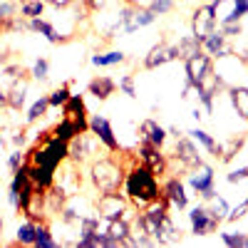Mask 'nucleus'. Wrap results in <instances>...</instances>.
I'll use <instances>...</instances> for the list:
<instances>
[{
	"mask_svg": "<svg viewBox=\"0 0 248 248\" xmlns=\"http://www.w3.org/2000/svg\"><path fill=\"white\" fill-rule=\"evenodd\" d=\"M174 60H179V50H176V45L156 43V45L147 52V57H144V67H147V70H156V67L167 65V62H174Z\"/></svg>",
	"mask_w": 248,
	"mask_h": 248,
	"instance_id": "obj_12",
	"label": "nucleus"
},
{
	"mask_svg": "<svg viewBox=\"0 0 248 248\" xmlns=\"http://www.w3.org/2000/svg\"><path fill=\"white\" fill-rule=\"evenodd\" d=\"M30 75H32V79H37V82H47V77H50V60H45V57L35 60Z\"/></svg>",
	"mask_w": 248,
	"mask_h": 248,
	"instance_id": "obj_35",
	"label": "nucleus"
},
{
	"mask_svg": "<svg viewBox=\"0 0 248 248\" xmlns=\"http://www.w3.org/2000/svg\"><path fill=\"white\" fill-rule=\"evenodd\" d=\"M0 107H8V90L0 87Z\"/></svg>",
	"mask_w": 248,
	"mask_h": 248,
	"instance_id": "obj_48",
	"label": "nucleus"
},
{
	"mask_svg": "<svg viewBox=\"0 0 248 248\" xmlns=\"http://www.w3.org/2000/svg\"><path fill=\"white\" fill-rule=\"evenodd\" d=\"M124 189H127V196L139 206V209H147L152 201H156L161 196L156 176L144 167V164L132 167V171L127 174V179H124Z\"/></svg>",
	"mask_w": 248,
	"mask_h": 248,
	"instance_id": "obj_1",
	"label": "nucleus"
},
{
	"mask_svg": "<svg viewBox=\"0 0 248 248\" xmlns=\"http://www.w3.org/2000/svg\"><path fill=\"white\" fill-rule=\"evenodd\" d=\"M25 99H28V79L23 75V77H15L13 85L8 87V109L20 112L25 107Z\"/></svg>",
	"mask_w": 248,
	"mask_h": 248,
	"instance_id": "obj_14",
	"label": "nucleus"
},
{
	"mask_svg": "<svg viewBox=\"0 0 248 248\" xmlns=\"http://www.w3.org/2000/svg\"><path fill=\"white\" fill-rule=\"evenodd\" d=\"M174 159L181 164L184 169H196L199 164H203V159L199 156V149H196L194 139H189V137H176Z\"/></svg>",
	"mask_w": 248,
	"mask_h": 248,
	"instance_id": "obj_10",
	"label": "nucleus"
},
{
	"mask_svg": "<svg viewBox=\"0 0 248 248\" xmlns=\"http://www.w3.org/2000/svg\"><path fill=\"white\" fill-rule=\"evenodd\" d=\"M189 134H191V139H194V141H199L201 147H206V152H211V154L216 156V152H218V141H216L211 134H206L203 129H191Z\"/></svg>",
	"mask_w": 248,
	"mask_h": 248,
	"instance_id": "obj_32",
	"label": "nucleus"
},
{
	"mask_svg": "<svg viewBox=\"0 0 248 248\" xmlns=\"http://www.w3.org/2000/svg\"><path fill=\"white\" fill-rule=\"evenodd\" d=\"M184 67H186V82H189L191 87H196L214 72V57L206 55V52H199L189 60H184Z\"/></svg>",
	"mask_w": 248,
	"mask_h": 248,
	"instance_id": "obj_3",
	"label": "nucleus"
},
{
	"mask_svg": "<svg viewBox=\"0 0 248 248\" xmlns=\"http://www.w3.org/2000/svg\"><path fill=\"white\" fill-rule=\"evenodd\" d=\"M214 28H216V8L211 3L199 5L194 10V15H191V35L203 43V37L209 35Z\"/></svg>",
	"mask_w": 248,
	"mask_h": 248,
	"instance_id": "obj_6",
	"label": "nucleus"
},
{
	"mask_svg": "<svg viewBox=\"0 0 248 248\" xmlns=\"http://www.w3.org/2000/svg\"><path fill=\"white\" fill-rule=\"evenodd\" d=\"M233 3V10L226 15L221 23H241V17L248 15V0H231Z\"/></svg>",
	"mask_w": 248,
	"mask_h": 248,
	"instance_id": "obj_34",
	"label": "nucleus"
},
{
	"mask_svg": "<svg viewBox=\"0 0 248 248\" xmlns=\"http://www.w3.org/2000/svg\"><path fill=\"white\" fill-rule=\"evenodd\" d=\"M35 248H57L60 243L52 238V231H50V226L45 221H37L35 226Z\"/></svg>",
	"mask_w": 248,
	"mask_h": 248,
	"instance_id": "obj_24",
	"label": "nucleus"
},
{
	"mask_svg": "<svg viewBox=\"0 0 248 248\" xmlns=\"http://www.w3.org/2000/svg\"><path fill=\"white\" fill-rule=\"evenodd\" d=\"M70 87L67 85H62V87H57L55 92H50L47 94V99H50V107H62V105H65V102L70 99Z\"/></svg>",
	"mask_w": 248,
	"mask_h": 248,
	"instance_id": "obj_36",
	"label": "nucleus"
},
{
	"mask_svg": "<svg viewBox=\"0 0 248 248\" xmlns=\"http://www.w3.org/2000/svg\"><path fill=\"white\" fill-rule=\"evenodd\" d=\"M0 147H5V137H3V129H0Z\"/></svg>",
	"mask_w": 248,
	"mask_h": 248,
	"instance_id": "obj_50",
	"label": "nucleus"
},
{
	"mask_svg": "<svg viewBox=\"0 0 248 248\" xmlns=\"http://www.w3.org/2000/svg\"><path fill=\"white\" fill-rule=\"evenodd\" d=\"M3 75H8L10 79H15V77H23L25 70H23V65H5L3 67Z\"/></svg>",
	"mask_w": 248,
	"mask_h": 248,
	"instance_id": "obj_45",
	"label": "nucleus"
},
{
	"mask_svg": "<svg viewBox=\"0 0 248 248\" xmlns=\"http://www.w3.org/2000/svg\"><path fill=\"white\" fill-rule=\"evenodd\" d=\"M221 241L231 248H248V233H221Z\"/></svg>",
	"mask_w": 248,
	"mask_h": 248,
	"instance_id": "obj_37",
	"label": "nucleus"
},
{
	"mask_svg": "<svg viewBox=\"0 0 248 248\" xmlns=\"http://www.w3.org/2000/svg\"><path fill=\"white\" fill-rule=\"evenodd\" d=\"M137 156L141 159V164H144V167H147L154 176H156V174H164V171L169 169V161H167V156L161 154V147H156V144H152V141H147V139L139 141Z\"/></svg>",
	"mask_w": 248,
	"mask_h": 248,
	"instance_id": "obj_4",
	"label": "nucleus"
},
{
	"mask_svg": "<svg viewBox=\"0 0 248 248\" xmlns=\"http://www.w3.org/2000/svg\"><path fill=\"white\" fill-rule=\"evenodd\" d=\"M112 3H117V0H85V8L92 10V13H102V10H107Z\"/></svg>",
	"mask_w": 248,
	"mask_h": 248,
	"instance_id": "obj_41",
	"label": "nucleus"
},
{
	"mask_svg": "<svg viewBox=\"0 0 248 248\" xmlns=\"http://www.w3.org/2000/svg\"><path fill=\"white\" fill-rule=\"evenodd\" d=\"M52 137L62 139V141H70L72 137H77V127H75V122L70 117H62V122L55 124V129H52Z\"/></svg>",
	"mask_w": 248,
	"mask_h": 248,
	"instance_id": "obj_29",
	"label": "nucleus"
},
{
	"mask_svg": "<svg viewBox=\"0 0 248 248\" xmlns=\"http://www.w3.org/2000/svg\"><path fill=\"white\" fill-rule=\"evenodd\" d=\"M35 226H37V221H25V223H20L17 226V233H15V243H20V246H32L35 243Z\"/></svg>",
	"mask_w": 248,
	"mask_h": 248,
	"instance_id": "obj_28",
	"label": "nucleus"
},
{
	"mask_svg": "<svg viewBox=\"0 0 248 248\" xmlns=\"http://www.w3.org/2000/svg\"><path fill=\"white\" fill-rule=\"evenodd\" d=\"M189 184H191V189H194L203 201H209V199L216 196V189H214V169L206 167V164H199V167L194 169Z\"/></svg>",
	"mask_w": 248,
	"mask_h": 248,
	"instance_id": "obj_9",
	"label": "nucleus"
},
{
	"mask_svg": "<svg viewBox=\"0 0 248 248\" xmlns=\"http://www.w3.org/2000/svg\"><path fill=\"white\" fill-rule=\"evenodd\" d=\"M201 47H203L206 55H211V57H226L229 55V50H226V35L221 30H216V28L203 37Z\"/></svg>",
	"mask_w": 248,
	"mask_h": 248,
	"instance_id": "obj_18",
	"label": "nucleus"
},
{
	"mask_svg": "<svg viewBox=\"0 0 248 248\" xmlns=\"http://www.w3.org/2000/svg\"><path fill=\"white\" fill-rule=\"evenodd\" d=\"M87 92L92 97H97L99 102H105L109 99L114 92H117V82L112 77H105V75H97L94 79H90V85H87Z\"/></svg>",
	"mask_w": 248,
	"mask_h": 248,
	"instance_id": "obj_17",
	"label": "nucleus"
},
{
	"mask_svg": "<svg viewBox=\"0 0 248 248\" xmlns=\"http://www.w3.org/2000/svg\"><path fill=\"white\" fill-rule=\"evenodd\" d=\"M28 30H30V32H37V35H43L47 43H52V45L65 43V40H67V37H62V35L55 30V25L47 23L43 15H40V17H30V20H28Z\"/></svg>",
	"mask_w": 248,
	"mask_h": 248,
	"instance_id": "obj_15",
	"label": "nucleus"
},
{
	"mask_svg": "<svg viewBox=\"0 0 248 248\" xmlns=\"http://www.w3.org/2000/svg\"><path fill=\"white\" fill-rule=\"evenodd\" d=\"M17 5L13 0H0V32H10L15 30V20H17Z\"/></svg>",
	"mask_w": 248,
	"mask_h": 248,
	"instance_id": "obj_21",
	"label": "nucleus"
},
{
	"mask_svg": "<svg viewBox=\"0 0 248 248\" xmlns=\"http://www.w3.org/2000/svg\"><path fill=\"white\" fill-rule=\"evenodd\" d=\"M221 32L226 37H233V35H241L243 28H241V23H221Z\"/></svg>",
	"mask_w": 248,
	"mask_h": 248,
	"instance_id": "obj_43",
	"label": "nucleus"
},
{
	"mask_svg": "<svg viewBox=\"0 0 248 248\" xmlns=\"http://www.w3.org/2000/svg\"><path fill=\"white\" fill-rule=\"evenodd\" d=\"M47 5H52V8H57V10H62V8H70L75 0H45Z\"/></svg>",
	"mask_w": 248,
	"mask_h": 248,
	"instance_id": "obj_47",
	"label": "nucleus"
},
{
	"mask_svg": "<svg viewBox=\"0 0 248 248\" xmlns=\"http://www.w3.org/2000/svg\"><path fill=\"white\" fill-rule=\"evenodd\" d=\"M90 134H94V139H99L109 152H119V141L114 137V129L107 117H102V114L90 117Z\"/></svg>",
	"mask_w": 248,
	"mask_h": 248,
	"instance_id": "obj_11",
	"label": "nucleus"
},
{
	"mask_svg": "<svg viewBox=\"0 0 248 248\" xmlns=\"http://www.w3.org/2000/svg\"><path fill=\"white\" fill-rule=\"evenodd\" d=\"M90 179L94 184V189L99 194H109V191H119L124 184V169L114 159H97L90 167Z\"/></svg>",
	"mask_w": 248,
	"mask_h": 248,
	"instance_id": "obj_2",
	"label": "nucleus"
},
{
	"mask_svg": "<svg viewBox=\"0 0 248 248\" xmlns=\"http://www.w3.org/2000/svg\"><path fill=\"white\" fill-rule=\"evenodd\" d=\"M176 50H179V57H181V60H189V57H194V55L203 52V47H201V40H196L194 35H186V37H181L179 43H176Z\"/></svg>",
	"mask_w": 248,
	"mask_h": 248,
	"instance_id": "obj_25",
	"label": "nucleus"
},
{
	"mask_svg": "<svg viewBox=\"0 0 248 248\" xmlns=\"http://www.w3.org/2000/svg\"><path fill=\"white\" fill-rule=\"evenodd\" d=\"M43 13H45V0H23V3H20V15L25 20L40 17Z\"/></svg>",
	"mask_w": 248,
	"mask_h": 248,
	"instance_id": "obj_31",
	"label": "nucleus"
},
{
	"mask_svg": "<svg viewBox=\"0 0 248 248\" xmlns=\"http://www.w3.org/2000/svg\"><path fill=\"white\" fill-rule=\"evenodd\" d=\"M0 238H3V214H0Z\"/></svg>",
	"mask_w": 248,
	"mask_h": 248,
	"instance_id": "obj_52",
	"label": "nucleus"
},
{
	"mask_svg": "<svg viewBox=\"0 0 248 248\" xmlns=\"http://www.w3.org/2000/svg\"><path fill=\"white\" fill-rule=\"evenodd\" d=\"M174 5H176V0H152L149 10H152L154 15H167V13L174 10Z\"/></svg>",
	"mask_w": 248,
	"mask_h": 248,
	"instance_id": "obj_38",
	"label": "nucleus"
},
{
	"mask_svg": "<svg viewBox=\"0 0 248 248\" xmlns=\"http://www.w3.org/2000/svg\"><path fill=\"white\" fill-rule=\"evenodd\" d=\"M75 167H77V164L72 161V169L62 174V181H60V186L67 191V196H72V194L79 189V184H82V181H79V176H77V171H75Z\"/></svg>",
	"mask_w": 248,
	"mask_h": 248,
	"instance_id": "obj_33",
	"label": "nucleus"
},
{
	"mask_svg": "<svg viewBox=\"0 0 248 248\" xmlns=\"http://www.w3.org/2000/svg\"><path fill=\"white\" fill-rule=\"evenodd\" d=\"M229 99L241 119H248V87H229Z\"/></svg>",
	"mask_w": 248,
	"mask_h": 248,
	"instance_id": "obj_22",
	"label": "nucleus"
},
{
	"mask_svg": "<svg viewBox=\"0 0 248 248\" xmlns=\"http://www.w3.org/2000/svg\"><path fill=\"white\" fill-rule=\"evenodd\" d=\"M161 196L169 201V206H176L179 211H184L186 206H189V196H186V189H184V184H181L179 176H171V179L164 181Z\"/></svg>",
	"mask_w": 248,
	"mask_h": 248,
	"instance_id": "obj_13",
	"label": "nucleus"
},
{
	"mask_svg": "<svg viewBox=\"0 0 248 248\" xmlns=\"http://www.w3.org/2000/svg\"><path fill=\"white\" fill-rule=\"evenodd\" d=\"M139 134H141V139L156 144V147H164V141H167V129H164L159 122H154V119H144L139 124Z\"/></svg>",
	"mask_w": 248,
	"mask_h": 248,
	"instance_id": "obj_19",
	"label": "nucleus"
},
{
	"mask_svg": "<svg viewBox=\"0 0 248 248\" xmlns=\"http://www.w3.org/2000/svg\"><path fill=\"white\" fill-rule=\"evenodd\" d=\"M23 164H25V152H23V149H15V152L8 156V169H10L13 174L23 167Z\"/></svg>",
	"mask_w": 248,
	"mask_h": 248,
	"instance_id": "obj_40",
	"label": "nucleus"
},
{
	"mask_svg": "<svg viewBox=\"0 0 248 248\" xmlns=\"http://www.w3.org/2000/svg\"><path fill=\"white\" fill-rule=\"evenodd\" d=\"M124 94H127V97H137V87H134V75H124L122 79H119V85H117Z\"/></svg>",
	"mask_w": 248,
	"mask_h": 248,
	"instance_id": "obj_39",
	"label": "nucleus"
},
{
	"mask_svg": "<svg viewBox=\"0 0 248 248\" xmlns=\"http://www.w3.org/2000/svg\"><path fill=\"white\" fill-rule=\"evenodd\" d=\"M243 144H246V137H231L229 141H223V144H218V152H216V156L221 159V161H226L229 164L241 149H243Z\"/></svg>",
	"mask_w": 248,
	"mask_h": 248,
	"instance_id": "obj_23",
	"label": "nucleus"
},
{
	"mask_svg": "<svg viewBox=\"0 0 248 248\" xmlns=\"http://www.w3.org/2000/svg\"><path fill=\"white\" fill-rule=\"evenodd\" d=\"M5 65H8V52L0 50V67H5Z\"/></svg>",
	"mask_w": 248,
	"mask_h": 248,
	"instance_id": "obj_49",
	"label": "nucleus"
},
{
	"mask_svg": "<svg viewBox=\"0 0 248 248\" xmlns=\"http://www.w3.org/2000/svg\"><path fill=\"white\" fill-rule=\"evenodd\" d=\"M206 209H209L211 216H216L218 221H226V216H229V211H231V206H229V201H226L223 196H214V199H209Z\"/></svg>",
	"mask_w": 248,
	"mask_h": 248,
	"instance_id": "obj_30",
	"label": "nucleus"
},
{
	"mask_svg": "<svg viewBox=\"0 0 248 248\" xmlns=\"http://www.w3.org/2000/svg\"><path fill=\"white\" fill-rule=\"evenodd\" d=\"M25 139H28V137H25V132H23V129H17V132L10 137V141L15 144V149H23V147H25Z\"/></svg>",
	"mask_w": 248,
	"mask_h": 248,
	"instance_id": "obj_46",
	"label": "nucleus"
},
{
	"mask_svg": "<svg viewBox=\"0 0 248 248\" xmlns=\"http://www.w3.org/2000/svg\"><path fill=\"white\" fill-rule=\"evenodd\" d=\"M47 109H50V99H47V94H43V97H37L32 105H30V109H28V124H32V122H37V119H43L45 114H47Z\"/></svg>",
	"mask_w": 248,
	"mask_h": 248,
	"instance_id": "obj_27",
	"label": "nucleus"
},
{
	"mask_svg": "<svg viewBox=\"0 0 248 248\" xmlns=\"http://www.w3.org/2000/svg\"><path fill=\"white\" fill-rule=\"evenodd\" d=\"M127 60V55H124L122 50H109V52H102V55H92L90 62L94 67H112V65H119V62Z\"/></svg>",
	"mask_w": 248,
	"mask_h": 248,
	"instance_id": "obj_26",
	"label": "nucleus"
},
{
	"mask_svg": "<svg viewBox=\"0 0 248 248\" xmlns=\"http://www.w3.org/2000/svg\"><path fill=\"white\" fill-rule=\"evenodd\" d=\"M189 221H191V233L194 236H211V233L218 231V223H221L216 216H211V211L206 209V203L191 209Z\"/></svg>",
	"mask_w": 248,
	"mask_h": 248,
	"instance_id": "obj_7",
	"label": "nucleus"
},
{
	"mask_svg": "<svg viewBox=\"0 0 248 248\" xmlns=\"http://www.w3.org/2000/svg\"><path fill=\"white\" fill-rule=\"evenodd\" d=\"M226 179H229L231 184H236V181H243V179H248V164H246V167H238V169H233L229 176H226Z\"/></svg>",
	"mask_w": 248,
	"mask_h": 248,
	"instance_id": "obj_44",
	"label": "nucleus"
},
{
	"mask_svg": "<svg viewBox=\"0 0 248 248\" xmlns=\"http://www.w3.org/2000/svg\"><path fill=\"white\" fill-rule=\"evenodd\" d=\"M25 167H28V176L35 186H40V189H50V186L55 184V171L45 169V167H37V164H30L25 161Z\"/></svg>",
	"mask_w": 248,
	"mask_h": 248,
	"instance_id": "obj_20",
	"label": "nucleus"
},
{
	"mask_svg": "<svg viewBox=\"0 0 248 248\" xmlns=\"http://www.w3.org/2000/svg\"><path fill=\"white\" fill-rule=\"evenodd\" d=\"M127 209H129V203H127V199H124L119 191H109V194H99V199H97V214L102 216V218H127L124 214H127Z\"/></svg>",
	"mask_w": 248,
	"mask_h": 248,
	"instance_id": "obj_5",
	"label": "nucleus"
},
{
	"mask_svg": "<svg viewBox=\"0 0 248 248\" xmlns=\"http://www.w3.org/2000/svg\"><path fill=\"white\" fill-rule=\"evenodd\" d=\"M87 154H92V139L87 137V132L85 134H77V137H72L67 141V159L70 161L79 164Z\"/></svg>",
	"mask_w": 248,
	"mask_h": 248,
	"instance_id": "obj_16",
	"label": "nucleus"
},
{
	"mask_svg": "<svg viewBox=\"0 0 248 248\" xmlns=\"http://www.w3.org/2000/svg\"><path fill=\"white\" fill-rule=\"evenodd\" d=\"M246 214H248V199H243L236 209H231L229 216H226V221H238V218H243Z\"/></svg>",
	"mask_w": 248,
	"mask_h": 248,
	"instance_id": "obj_42",
	"label": "nucleus"
},
{
	"mask_svg": "<svg viewBox=\"0 0 248 248\" xmlns=\"http://www.w3.org/2000/svg\"><path fill=\"white\" fill-rule=\"evenodd\" d=\"M124 5H137V0H122Z\"/></svg>",
	"mask_w": 248,
	"mask_h": 248,
	"instance_id": "obj_51",
	"label": "nucleus"
},
{
	"mask_svg": "<svg viewBox=\"0 0 248 248\" xmlns=\"http://www.w3.org/2000/svg\"><path fill=\"white\" fill-rule=\"evenodd\" d=\"M62 109H65V117H70L75 122L77 127V134H85L90 132V117H87V105L85 99H82V94H70V99L62 105Z\"/></svg>",
	"mask_w": 248,
	"mask_h": 248,
	"instance_id": "obj_8",
	"label": "nucleus"
}]
</instances>
